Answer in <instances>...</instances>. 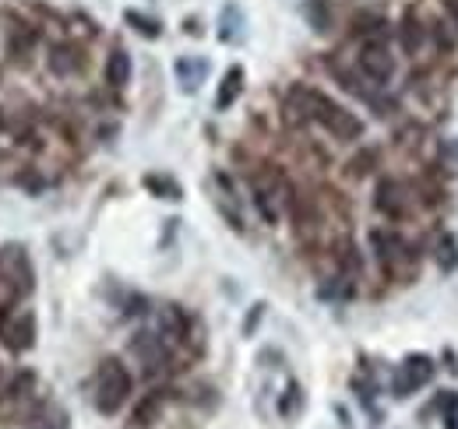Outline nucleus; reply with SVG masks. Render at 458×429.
Returning <instances> with one entry per match:
<instances>
[{
	"mask_svg": "<svg viewBox=\"0 0 458 429\" xmlns=\"http://www.w3.org/2000/svg\"><path fill=\"white\" fill-rule=\"evenodd\" d=\"M156 416H159V398H145V401L138 405V412H134V423H138V426H152Z\"/></svg>",
	"mask_w": 458,
	"mask_h": 429,
	"instance_id": "nucleus-13",
	"label": "nucleus"
},
{
	"mask_svg": "<svg viewBox=\"0 0 458 429\" xmlns=\"http://www.w3.org/2000/svg\"><path fill=\"white\" fill-rule=\"evenodd\" d=\"M131 398V374L120 359H103L99 374H96V408L103 416H116Z\"/></svg>",
	"mask_w": 458,
	"mask_h": 429,
	"instance_id": "nucleus-2",
	"label": "nucleus"
},
{
	"mask_svg": "<svg viewBox=\"0 0 458 429\" xmlns=\"http://www.w3.org/2000/svg\"><path fill=\"white\" fill-rule=\"evenodd\" d=\"M430 376H434V366H430V359H423V356H416V359H405V366H402L399 376H395V394H399V398L412 394V391H416V387H423Z\"/></svg>",
	"mask_w": 458,
	"mask_h": 429,
	"instance_id": "nucleus-5",
	"label": "nucleus"
},
{
	"mask_svg": "<svg viewBox=\"0 0 458 429\" xmlns=\"http://www.w3.org/2000/svg\"><path fill=\"white\" fill-rule=\"evenodd\" d=\"M374 165H377V152H374V148H367L363 156H356V159L349 162V169H352V176H367V172H370Z\"/></svg>",
	"mask_w": 458,
	"mask_h": 429,
	"instance_id": "nucleus-14",
	"label": "nucleus"
},
{
	"mask_svg": "<svg viewBox=\"0 0 458 429\" xmlns=\"http://www.w3.org/2000/svg\"><path fill=\"white\" fill-rule=\"evenodd\" d=\"M445 11L452 14V21H455V29H458V0H445Z\"/></svg>",
	"mask_w": 458,
	"mask_h": 429,
	"instance_id": "nucleus-17",
	"label": "nucleus"
},
{
	"mask_svg": "<svg viewBox=\"0 0 458 429\" xmlns=\"http://www.w3.org/2000/svg\"><path fill=\"white\" fill-rule=\"evenodd\" d=\"M377 212L388 214V218H405L409 212V201H405V187H402L399 180H381L377 183Z\"/></svg>",
	"mask_w": 458,
	"mask_h": 429,
	"instance_id": "nucleus-6",
	"label": "nucleus"
},
{
	"mask_svg": "<svg viewBox=\"0 0 458 429\" xmlns=\"http://www.w3.org/2000/svg\"><path fill=\"white\" fill-rule=\"evenodd\" d=\"M441 412H445V423H448V429H458V394H445L441 398Z\"/></svg>",
	"mask_w": 458,
	"mask_h": 429,
	"instance_id": "nucleus-15",
	"label": "nucleus"
},
{
	"mask_svg": "<svg viewBox=\"0 0 458 429\" xmlns=\"http://www.w3.org/2000/svg\"><path fill=\"white\" fill-rule=\"evenodd\" d=\"M289 106L296 109L303 120L321 123V127H325L332 138H339V141H356V138L363 134V123H360L345 106H339L335 99H328L325 92H318V88L296 85V88L289 92Z\"/></svg>",
	"mask_w": 458,
	"mask_h": 429,
	"instance_id": "nucleus-1",
	"label": "nucleus"
},
{
	"mask_svg": "<svg viewBox=\"0 0 458 429\" xmlns=\"http://www.w3.org/2000/svg\"><path fill=\"white\" fill-rule=\"evenodd\" d=\"M240 81H243V71H240V67H233V71L226 74V81H223V92H219L216 106H219V109L233 106V99L240 96Z\"/></svg>",
	"mask_w": 458,
	"mask_h": 429,
	"instance_id": "nucleus-12",
	"label": "nucleus"
},
{
	"mask_svg": "<svg viewBox=\"0 0 458 429\" xmlns=\"http://www.w3.org/2000/svg\"><path fill=\"white\" fill-rule=\"evenodd\" d=\"M423 39H427V32H423L420 18L416 14H405V21H402V50L405 54H416L423 46Z\"/></svg>",
	"mask_w": 458,
	"mask_h": 429,
	"instance_id": "nucleus-11",
	"label": "nucleus"
},
{
	"mask_svg": "<svg viewBox=\"0 0 458 429\" xmlns=\"http://www.w3.org/2000/svg\"><path fill=\"white\" fill-rule=\"evenodd\" d=\"M127 18H131L134 25H141V32H145V36H156V32H159V25H156V21H148V18H141V14H127Z\"/></svg>",
	"mask_w": 458,
	"mask_h": 429,
	"instance_id": "nucleus-16",
	"label": "nucleus"
},
{
	"mask_svg": "<svg viewBox=\"0 0 458 429\" xmlns=\"http://www.w3.org/2000/svg\"><path fill=\"white\" fill-rule=\"evenodd\" d=\"M32 338H36V321H32V314H14L11 324H4V341H7L11 349H29Z\"/></svg>",
	"mask_w": 458,
	"mask_h": 429,
	"instance_id": "nucleus-7",
	"label": "nucleus"
},
{
	"mask_svg": "<svg viewBox=\"0 0 458 429\" xmlns=\"http://www.w3.org/2000/svg\"><path fill=\"white\" fill-rule=\"evenodd\" d=\"M4 268H7V285L14 282V296H29L32 292V268L21 247L4 250Z\"/></svg>",
	"mask_w": 458,
	"mask_h": 429,
	"instance_id": "nucleus-4",
	"label": "nucleus"
},
{
	"mask_svg": "<svg viewBox=\"0 0 458 429\" xmlns=\"http://www.w3.org/2000/svg\"><path fill=\"white\" fill-rule=\"evenodd\" d=\"M127 81H131V56H127V50H114L110 60H106V85L123 88Z\"/></svg>",
	"mask_w": 458,
	"mask_h": 429,
	"instance_id": "nucleus-8",
	"label": "nucleus"
},
{
	"mask_svg": "<svg viewBox=\"0 0 458 429\" xmlns=\"http://www.w3.org/2000/svg\"><path fill=\"white\" fill-rule=\"evenodd\" d=\"M205 74H208V63H205V60H198V56H194V60H187V56L176 60V78H180V85H183L187 92H194Z\"/></svg>",
	"mask_w": 458,
	"mask_h": 429,
	"instance_id": "nucleus-9",
	"label": "nucleus"
},
{
	"mask_svg": "<svg viewBox=\"0 0 458 429\" xmlns=\"http://www.w3.org/2000/svg\"><path fill=\"white\" fill-rule=\"evenodd\" d=\"M360 71L370 78V81H388L392 74H395V60L388 54V46L385 43H367L363 50H360Z\"/></svg>",
	"mask_w": 458,
	"mask_h": 429,
	"instance_id": "nucleus-3",
	"label": "nucleus"
},
{
	"mask_svg": "<svg viewBox=\"0 0 458 429\" xmlns=\"http://www.w3.org/2000/svg\"><path fill=\"white\" fill-rule=\"evenodd\" d=\"M374 247H377V257L385 261V268L405 254V243H402L395 232H374Z\"/></svg>",
	"mask_w": 458,
	"mask_h": 429,
	"instance_id": "nucleus-10",
	"label": "nucleus"
}]
</instances>
